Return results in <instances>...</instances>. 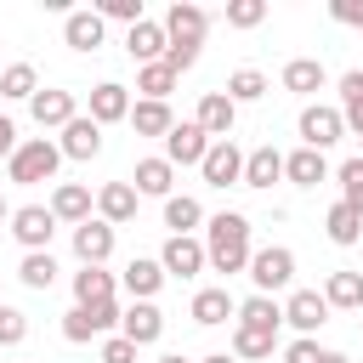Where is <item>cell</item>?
<instances>
[{
	"label": "cell",
	"mask_w": 363,
	"mask_h": 363,
	"mask_svg": "<svg viewBox=\"0 0 363 363\" xmlns=\"http://www.w3.org/2000/svg\"><path fill=\"white\" fill-rule=\"evenodd\" d=\"M204 255H210V267L216 272H250V216H238V210H221V216H210L204 221Z\"/></svg>",
	"instance_id": "cell-1"
},
{
	"label": "cell",
	"mask_w": 363,
	"mask_h": 363,
	"mask_svg": "<svg viewBox=\"0 0 363 363\" xmlns=\"http://www.w3.org/2000/svg\"><path fill=\"white\" fill-rule=\"evenodd\" d=\"M57 164H62V147H57L51 136H28V142H17V153L6 159V182H17V187L51 182Z\"/></svg>",
	"instance_id": "cell-2"
},
{
	"label": "cell",
	"mask_w": 363,
	"mask_h": 363,
	"mask_svg": "<svg viewBox=\"0 0 363 363\" xmlns=\"http://www.w3.org/2000/svg\"><path fill=\"white\" fill-rule=\"evenodd\" d=\"M250 284H255V295L289 289V284H295V250H289V244H261V250L250 255Z\"/></svg>",
	"instance_id": "cell-3"
},
{
	"label": "cell",
	"mask_w": 363,
	"mask_h": 363,
	"mask_svg": "<svg viewBox=\"0 0 363 363\" xmlns=\"http://www.w3.org/2000/svg\"><path fill=\"white\" fill-rule=\"evenodd\" d=\"M119 301H96V306H74V312H62V340H74V346H85V340H96V335H113L119 329Z\"/></svg>",
	"instance_id": "cell-4"
},
{
	"label": "cell",
	"mask_w": 363,
	"mask_h": 363,
	"mask_svg": "<svg viewBox=\"0 0 363 363\" xmlns=\"http://www.w3.org/2000/svg\"><path fill=\"white\" fill-rule=\"evenodd\" d=\"M295 130H301V147H318V153H323V147H335V142L346 136V119H340V108H329V102H306Z\"/></svg>",
	"instance_id": "cell-5"
},
{
	"label": "cell",
	"mask_w": 363,
	"mask_h": 363,
	"mask_svg": "<svg viewBox=\"0 0 363 363\" xmlns=\"http://www.w3.org/2000/svg\"><path fill=\"white\" fill-rule=\"evenodd\" d=\"M284 323H289L301 340H318V329L329 323V301H323V289H289V301H284Z\"/></svg>",
	"instance_id": "cell-6"
},
{
	"label": "cell",
	"mask_w": 363,
	"mask_h": 363,
	"mask_svg": "<svg viewBox=\"0 0 363 363\" xmlns=\"http://www.w3.org/2000/svg\"><path fill=\"white\" fill-rule=\"evenodd\" d=\"M51 233H57L51 204H23V210H11V238L23 244V255H28V250H51Z\"/></svg>",
	"instance_id": "cell-7"
},
{
	"label": "cell",
	"mask_w": 363,
	"mask_h": 363,
	"mask_svg": "<svg viewBox=\"0 0 363 363\" xmlns=\"http://www.w3.org/2000/svg\"><path fill=\"white\" fill-rule=\"evenodd\" d=\"M193 125H199L210 142H227V136H233V125H238V102H233L227 91H204V96H199Z\"/></svg>",
	"instance_id": "cell-8"
},
{
	"label": "cell",
	"mask_w": 363,
	"mask_h": 363,
	"mask_svg": "<svg viewBox=\"0 0 363 363\" xmlns=\"http://www.w3.org/2000/svg\"><path fill=\"white\" fill-rule=\"evenodd\" d=\"M28 113H34V125H40V130H62V125H74V119H79L74 91H57V85H40V91H34V102H28Z\"/></svg>",
	"instance_id": "cell-9"
},
{
	"label": "cell",
	"mask_w": 363,
	"mask_h": 363,
	"mask_svg": "<svg viewBox=\"0 0 363 363\" xmlns=\"http://www.w3.org/2000/svg\"><path fill=\"white\" fill-rule=\"evenodd\" d=\"M244 159H250V153H238V142L227 136V142H210V153H204L199 170H204L210 187H238V182H244Z\"/></svg>",
	"instance_id": "cell-10"
},
{
	"label": "cell",
	"mask_w": 363,
	"mask_h": 363,
	"mask_svg": "<svg viewBox=\"0 0 363 363\" xmlns=\"http://www.w3.org/2000/svg\"><path fill=\"white\" fill-rule=\"evenodd\" d=\"M159 267H164V278H199V272L210 267V255H204V238H164V250H159Z\"/></svg>",
	"instance_id": "cell-11"
},
{
	"label": "cell",
	"mask_w": 363,
	"mask_h": 363,
	"mask_svg": "<svg viewBox=\"0 0 363 363\" xmlns=\"http://www.w3.org/2000/svg\"><path fill=\"white\" fill-rule=\"evenodd\" d=\"M204 28H210V11L193 6V0H176V6L164 11V34H170V45H204Z\"/></svg>",
	"instance_id": "cell-12"
},
{
	"label": "cell",
	"mask_w": 363,
	"mask_h": 363,
	"mask_svg": "<svg viewBox=\"0 0 363 363\" xmlns=\"http://www.w3.org/2000/svg\"><path fill=\"white\" fill-rule=\"evenodd\" d=\"M102 34H108V23H102V11L96 6H79V11H68L62 17V40H68V51H102Z\"/></svg>",
	"instance_id": "cell-13"
},
{
	"label": "cell",
	"mask_w": 363,
	"mask_h": 363,
	"mask_svg": "<svg viewBox=\"0 0 363 363\" xmlns=\"http://www.w3.org/2000/svg\"><path fill=\"white\" fill-rule=\"evenodd\" d=\"M125 51H130V62H136V68H147V62H164V51H170V34H164V23L142 17L136 28H125Z\"/></svg>",
	"instance_id": "cell-14"
},
{
	"label": "cell",
	"mask_w": 363,
	"mask_h": 363,
	"mask_svg": "<svg viewBox=\"0 0 363 363\" xmlns=\"http://www.w3.org/2000/svg\"><path fill=\"white\" fill-rule=\"evenodd\" d=\"M119 335L142 352V346H153V340L164 335V312H159L153 301H130V306H125V318H119Z\"/></svg>",
	"instance_id": "cell-15"
},
{
	"label": "cell",
	"mask_w": 363,
	"mask_h": 363,
	"mask_svg": "<svg viewBox=\"0 0 363 363\" xmlns=\"http://www.w3.org/2000/svg\"><path fill=\"white\" fill-rule=\"evenodd\" d=\"M74 255H79V267H108V255H113V227H108L102 216H91L85 227H74Z\"/></svg>",
	"instance_id": "cell-16"
},
{
	"label": "cell",
	"mask_w": 363,
	"mask_h": 363,
	"mask_svg": "<svg viewBox=\"0 0 363 363\" xmlns=\"http://www.w3.org/2000/svg\"><path fill=\"white\" fill-rule=\"evenodd\" d=\"M57 147H62V159H96V153H102V125H96L91 113H79L74 125H62Z\"/></svg>",
	"instance_id": "cell-17"
},
{
	"label": "cell",
	"mask_w": 363,
	"mask_h": 363,
	"mask_svg": "<svg viewBox=\"0 0 363 363\" xmlns=\"http://www.w3.org/2000/svg\"><path fill=\"white\" fill-rule=\"evenodd\" d=\"M204 153H210V136H204L193 119H182V125L164 136V159H170V164H204Z\"/></svg>",
	"instance_id": "cell-18"
},
{
	"label": "cell",
	"mask_w": 363,
	"mask_h": 363,
	"mask_svg": "<svg viewBox=\"0 0 363 363\" xmlns=\"http://www.w3.org/2000/svg\"><path fill=\"white\" fill-rule=\"evenodd\" d=\"M187 318H193V323H204V329H216V323L238 318V301L227 295V284H210V289H199V295H193Z\"/></svg>",
	"instance_id": "cell-19"
},
{
	"label": "cell",
	"mask_w": 363,
	"mask_h": 363,
	"mask_svg": "<svg viewBox=\"0 0 363 363\" xmlns=\"http://www.w3.org/2000/svg\"><path fill=\"white\" fill-rule=\"evenodd\" d=\"M130 108H136V102H130V91H125L119 79H102V85L91 91V119H96V125H119V119H130Z\"/></svg>",
	"instance_id": "cell-20"
},
{
	"label": "cell",
	"mask_w": 363,
	"mask_h": 363,
	"mask_svg": "<svg viewBox=\"0 0 363 363\" xmlns=\"http://www.w3.org/2000/svg\"><path fill=\"white\" fill-rule=\"evenodd\" d=\"M91 187H79V182H57V193H51V216L57 221H68V227H85L91 221Z\"/></svg>",
	"instance_id": "cell-21"
},
{
	"label": "cell",
	"mask_w": 363,
	"mask_h": 363,
	"mask_svg": "<svg viewBox=\"0 0 363 363\" xmlns=\"http://www.w3.org/2000/svg\"><path fill=\"white\" fill-rule=\"evenodd\" d=\"M119 284H125V295H130V301H153V295H159V284H164V267H159L153 255H136V261H125Z\"/></svg>",
	"instance_id": "cell-22"
},
{
	"label": "cell",
	"mask_w": 363,
	"mask_h": 363,
	"mask_svg": "<svg viewBox=\"0 0 363 363\" xmlns=\"http://www.w3.org/2000/svg\"><path fill=\"white\" fill-rule=\"evenodd\" d=\"M136 193H147V199H170V187H176V164L164 159V153H153V159H136Z\"/></svg>",
	"instance_id": "cell-23"
},
{
	"label": "cell",
	"mask_w": 363,
	"mask_h": 363,
	"mask_svg": "<svg viewBox=\"0 0 363 363\" xmlns=\"http://www.w3.org/2000/svg\"><path fill=\"white\" fill-rule=\"evenodd\" d=\"M136 199H142V193H136L130 182H108V187L96 193V216H102L108 227H125V221L136 216Z\"/></svg>",
	"instance_id": "cell-24"
},
{
	"label": "cell",
	"mask_w": 363,
	"mask_h": 363,
	"mask_svg": "<svg viewBox=\"0 0 363 363\" xmlns=\"http://www.w3.org/2000/svg\"><path fill=\"white\" fill-rule=\"evenodd\" d=\"M284 176L295 187H318V182H329V159L318 147H295V153H284Z\"/></svg>",
	"instance_id": "cell-25"
},
{
	"label": "cell",
	"mask_w": 363,
	"mask_h": 363,
	"mask_svg": "<svg viewBox=\"0 0 363 363\" xmlns=\"http://www.w3.org/2000/svg\"><path fill=\"white\" fill-rule=\"evenodd\" d=\"M323 301H329V312H363V272H329V284H323Z\"/></svg>",
	"instance_id": "cell-26"
},
{
	"label": "cell",
	"mask_w": 363,
	"mask_h": 363,
	"mask_svg": "<svg viewBox=\"0 0 363 363\" xmlns=\"http://www.w3.org/2000/svg\"><path fill=\"white\" fill-rule=\"evenodd\" d=\"M199 221H204V204H199L193 193H170V199H164V227H170V238H193Z\"/></svg>",
	"instance_id": "cell-27"
},
{
	"label": "cell",
	"mask_w": 363,
	"mask_h": 363,
	"mask_svg": "<svg viewBox=\"0 0 363 363\" xmlns=\"http://www.w3.org/2000/svg\"><path fill=\"white\" fill-rule=\"evenodd\" d=\"M113 272L108 267H79L74 272V306H96V301H113Z\"/></svg>",
	"instance_id": "cell-28"
},
{
	"label": "cell",
	"mask_w": 363,
	"mask_h": 363,
	"mask_svg": "<svg viewBox=\"0 0 363 363\" xmlns=\"http://www.w3.org/2000/svg\"><path fill=\"white\" fill-rule=\"evenodd\" d=\"M233 323H244V329H267V335H278L284 329V306L272 301V295H250V301H238V318Z\"/></svg>",
	"instance_id": "cell-29"
},
{
	"label": "cell",
	"mask_w": 363,
	"mask_h": 363,
	"mask_svg": "<svg viewBox=\"0 0 363 363\" xmlns=\"http://www.w3.org/2000/svg\"><path fill=\"white\" fill-rule=\"evenodd\" d=\"M323 62L318 57H289L284 62V91H295V96H312V91H323Z\"/></svg>",
	"instance_id": "cell-30"
},
{
	"label": "cell",
	"mask_w": 363,
	"mask_h": 363,
	"mask_svg": "<svg viewBox=\"0 0 363 363\" xmlns=\"http://www.w3.org/2000/svg\"><path fill=\"white\" fill-rule=\"evenodd\" d=\"M272 182H284V153L267 142L244 159V187H272Z\"/></svg>",
	"instance_id": "cell-31"
},
{
	"label": "cell",
	"mask_w": 363,
	"mask_h": 363,
	"mask_svg": "<svg viewBox=\"0 0 363 363\" xmlns=\"http://www.w3.org/2000/svg\"><path fill=\"white\" fill-rule=\"evenodd\" d=\"M323 233H329V244H340V250H352L357 238H363V216L352 210V204H329V216H323Z\"/></svg>",
	"instance_id": "cell-32"
},
{
	"label": "cell",
	"mask_w": 363,
	"mask_h": 363,
	"mask_svg": "<svg viewBox=\"0 0 363 363\" xmlns=\"http://www.w3.org/2000/svg\"><path fill=\"white\" fill-rule=\"evenodd\" d=\"M130 130H136V136H170V130H176L170 102H136V108H130Z\"/></svg>",
	"instance_id": "cell-33"
},
{
	"label": "cell",
	"mask_w": 363,
	"mask_h": 363,
	"mask_svg": "<svg viewBox=\"0 0 363 363\" xmlns=\"http://www.w3.org/2000/svg\"><path fill=\"white\" fill-rule=\"evenodd\" d=\"M340 119H346L352 136H363V68L340 74Z\"/></svg>",
	"instance_id": "cell-34"
},
{
	"label": "cell",
	"mask_w": 363,
	"mask_h": 363,
	"mask_svg": "<svg viewBox=\"0 0 363 363\" xmlns=\"http://www.w3.org/2000/svg\"><path fill=\"white\" fill-rule=\"evenodd\" d=\"M17 278H23V289H51L57 284V255L51 250H28L17 261Z\"/></svg>",
	"instance_id": "cell-35"
},
{
	"label": "cell",
	"mask_w": 363,
	"mask_h": 363,
	"mask_svg": "<svg viewBox=\"0 0 363 363\" xmlns=\"http://www.w3.org/2000/svg\"><path fill=\"white\" fill-rule=\"evenodd\" d=\"M34 91H40L34 62H11V68L0 74V96H6V102H34Z\"/></svg>",
	"instance_id": "cell-36"
},
{
	"label": "cell",
	"mask_w": 363,
	"mask_h": 363,
	"mask_svg": "<svg viewBox=\"0 0 363 363\" xmlns=\"http://www.w3.org/2000/svg\"><path fill=\"white\" fill-rule=\"evenodd\" d=\"M136 91H142V102H164V96L176 91L170 62H147V68H136Z\"/></svg>",
	"instance_id": "cell-37"
},
{
	"label": "cell",
	"mask_w": 363,
	"mask_h": 363,
	"mask_svg": "<svg viewBox=\"0 0 363 363\" xmlns=\"http://www.w3.org/2000/svg\"><path fill=\"white\" fill-rule=\"evenodd\" d=\"M221 91H227L238 108H244V102H261V96H267V74H261V68H233Z\"/></svg>",
	"instance_id": "cell-38"
},
{
	"label": "cell",
	"mask_w": 363,
	"mask_h": 363,
	"mask_svg": "<svg viewBox=\"0 0 363 363\" xmlns=\"http://www.w3.org/2000/svg\"><path fill=\"white\" fill-rule=\"evenodd\" d=\"M272 346H278V335H267V329H244V323H233V357H272Z\"/></svg>",
	"instance_id": "cell-39"
},
{
	"label": "cell",
	"mask_w": 363,
	"mask_h": 363,
	"mask_svg": "<svg viewBox=\"0 0 363 363\" xmlns=\"http://www.w3.org/2000/svg\"><path fill=\"white\" fill-rule=\"evenodd\" d=\"M335 182H340V204H352V210L363 216V153L346 159V164L335 170Z\"/></svg>",
	"instance_id": "cell-40"
},
{
	"label": "cell",
	"mask_w": 363,
	"mask_h": 363,
	"mask_svg": "<svg viewBox=\"0 0 363 363\" xmlns=\"http://www.w3.org/2000/svg\"><path fill=\"white\" fill-rule=\"evenodd\" d=\"M96 11H102V23H125V28L142 23V0H96Z\"/></svg>",
	"instance_id": "cell-41"
},
{
	"label": "cell",
	"mask_w": 363,
	"mask_h": 363,
	"mask_svg": "<svg viewBox=\"0 0 363 363\" xmlns=\"http://www.w3.org/2000/svg\"><path fill=\"white\" fill-rule=\"evenodd\" d=\"M227 23H233V28H255V23H267V0H233V6H227Z\"/></svg>",
	"instance_id": "cell-42"
},
{
	"label": "cell",
	"mask_w": 363,
	"mask_h": 363,
	"mask_svg": "<svg viewBox=\"0 0 363 363\" xmlns=\"http://www.w3.org/2000/svg\"><path fill=\"white\" fill-rule=\"evenodd\" d=\"M28 340V318L17 306H0V346H23Z\"/></svg>",
	"instance_id": "cell-43"
},
{
	"label": "cell",
	"mask_w": 363,
	"mask_h": 363,
	"mask_svg": "<svg viewBox=\"0 0 363 363\" xmlns=\"http://www.w3.org/2000/svg\"><path fill=\"white\" fill-rule=\"evenodd\" d=\"M102 363H136V346L125 340V335H102V352H96Z\"/></svg>",
	"instance_id": "cell-44"
},
{
	"label": "cell",
	"mask_w": 363,
	"mask_h": 363,
	"mask_svg": "<svg viewBox=\"0 0 363 363\" xmlns=\"http://www.w3.org/2000/svg\"><path fill=\"white\" fill-rule=\"evenodd\" d=\"M329 17L346 28H363V0H329Z\"/></svg>",
	"instance_id": "cell-45"
},
{
	"label": "cell",
	"mask_w": 363,
	"mask_h": 363,
	"mask_svg": "<svg viewBox=\"0 0 363 363\" xmlns=\"http://www.w3.org/2000/svg\"><path fill=\"white\" fill-rule=\"evenodd\" d=\"M284 363H323V346L318 340H289L284 346Z\"/></svg>",
	"instance_id": "cell-46"
},
{
	"label": "cell",
	"mask_w": 363,
	"mask_h": 363,
	"mask_svg": "<svg viewBox=\"0 0 363 363\" xmlns=\"http://www.w3.org/2000/svg\"><path fill=\"white\" fill-rule=\"evenodd\" d=\"M11 153H17V125L0 113V159H11Z\"/></svg>",
	"instance_id": "cell-47"
},
{
	"label": "cell",
	"mask_w": 363,
	"mask_h": 363,
	"mask_svg": "<svg viewBox=\"0 0 363 363\" xmlns=\"http://www.w3.org/2000/svg\"><path fill=\"white\" fill-rule=\"evenodd\" d=\"M204 363H238V357H233V352H210Z\"/></svg>",
	"instance_id": "cell-48"
},
{
	"label": "cell",
	"mask_w": 363,
	"mask_h": 363,
	"mask_svg": "<svg viewBox=\"0 0 363 363\" xmlns=\"http://www.w3.org/2000/svg\"><path fill=\"white\" fill-rule=\"evenodd\" d=\"M323 363H352V357L346 352H323Z\"/></svg>",
	"instance_id": "cell-49"
},
{
	"label": "cell",
	"mask_w": 363,
	"mask_h": 363,
	"mask_svg": "<svg viewBox=\"0 0 363 363\" xmlns=\"http://www.w3.org/2000/svg\"><path fill=\"white\" fill-rule=\"evenodd\" d=\"M159 363H193V357H182V352H164V357H159Z\"/></svg>",
	"instance_id": "cell-50"
},
{
	"label": "cell",
	"mask_w": 363,
	"mask_h": 363,
	"mask_svg": "<svg viewBox=\"0 0 363 363\" xmlns=\"http://www.w3.org/2000/svg\"><path fill=\"white\" fill-rule=\"evenodd\" d=\"M0 221H11V204H6V199H0Z\"/></svg>",
	"instance_id": "cell-51"
},
{
	"label": "cell",
	"mask_w": 363,
	"mask_h": 363,
	"mask_svg": "<svg viewBox=\"0 0 363 363\" xmlns=\"http://www.w3.org/2000/svg\"><path fill=\"white\" fill-rule=\"evenodd\" d=\"M357 142H363V136H357Z\"/></svg>",
	"instance_id": "cell-52"
},
{
	"label": "cell",
	"mask_w": 363,
	"mask_h": 363,
	"mask_svg": "<svg viewBox=\"0 0 363 363\" xmlns=\"http://www.w3.org/2000/svg\"><path fill=\"white\" fill-rule=\"evenodd\" d=\"M357 323H363V318H357Z\"/></svg>",
	"instance_id": "cell-53"
}]
</instances>
